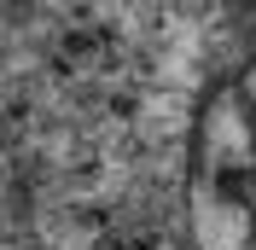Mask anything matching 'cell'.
<instances>
[{
    "label": "cell",
    "instance_id": "cell-1",
    "mask_svg": "<svg viewBox=\"0 0 256 250\" xmlns=\"http://www.w3.org/2000/svg\"><path fill=\"white\" fill-rule=\"evenodd\" d=\"M227 122H233V146H227V198H233V216H239L244 250H256V30L244 35L239 70H233Z\"/></svg>",
    "mask_w": 256,
    "mask_h": 250
}]
</instances>
